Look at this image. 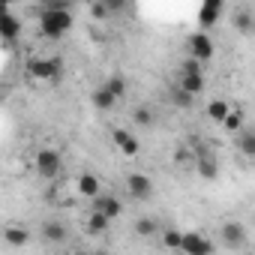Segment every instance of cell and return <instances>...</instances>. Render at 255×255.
Listing matches in <instances>:
<instances>
[{"instance_id": "6da1fadb", "label": "cell", "mask_w": 255, "mask_h": 255, "mask_svg": "<svg viewBox=\"0 0 255 255\" xmlns=\"http://www.w3.org/2000/svg\"><path fill=\"white\" fill-rule=\"evenodd\" d=\"M72 27V9H39V33L45 39H63Z\"/></svg>"}, {"instance_id": "7a4b0ae2", "label": "cell", "mask_w": 255, "mask_h": 255, "mask_svg": "<svg viewBox=\"0 0 255 255\" xmlns=\"http://www.w3.org/2000/svg\"><path fill=\"white\" fill-rule=\"evenodd\" d=\"M27 75L36 81H54L63 75V60L60 57H30L27 60Z\"/></svg>"}, {"instance_id": "3957f363", "label": "cell", "mask_w": 255, "mask_h": 255, "mask_svg": "<svg viewBox=\"0 0 255 255\" xmlns=\"http://www.w3.org/2000/svg\"><path fill=\"white\" fill-rule=\"evenodd\" d=\"M33 168L39 171V177L54 180V177L60 174V168H63V156H60L54 147H42V150H36V156H33Z\"/></svg>"}, {"instance_id": "277c9868", "label": "cell", "mask_w": 255, "mask_h": 255, "mask_svg": "<svg viewBox=\"0 0 255 255\" xmlns=\"http://www.w3.org/2000/svg\"><path fill=\"white\" fill-rule=\"evenodd\" d=\"M180 252L183 255H213V243L198 231H183L180 234Z\"/></svg>"}, {"instance_id": "5b68a950", "label": "cell", "mask_w": 255, "mask_h": 255, "mask_svg": "<svg viewBox=\"0 0 255 255\" xmlns=\"http://www.w3.org/2000/svg\"><path fill=\"white\" fill-rule=\"evenodd\" d=\"M18 36H21V21H18V15L9 9V3H3V0H0V39L15 42Z\"/></svg>"}, {"instance_id": "8992f818", "label": "cell", "mask_w": 255, "mask_h": 255, "mask_svg": "<svg viewBox=\"0 0 255 255\" xmlns=\"http://www.w3.org/2000/svg\"><path fill=\"white\" fill-rule=\"evenodd\" d=\"M186 45H189V57H192V60H198V63L210 60V57H213V51H216V48H213L210 33H201V30H198V33H192Z\"/></svg>"}, {"instance_id": "52a82bcc", "label": "cell", "mask_w": 255, "mask_h": 255, "mask_svg": "<svg viewBox=\"0 0 255 255\" xmlns=\"http://www.w3.org/2000/svg\"><path fill=\"white\" fill-rule=\"evenodd\" d=\"M219 240H222V246H228V249H240V246L246 243V228H243V222H237V219L225 222V225L219 228Z\"/></svg>"}, {"instance_id": "ba28073f", "label": "cell", "mask_w": 255, "mask_h": 255, "mask_svg": "<svg viewBox=\"0 0 255 255\" xmlns=\"http://www.w3.org/2000/svg\"><path fill=\"white\" fill-rule=\"evenodd\" d=\"M111 141H114V147L123 153V156H138V150H141V144H138V138L129 132V129H123V126H117V129H111Z\"/></svg>"}, {"instance_id": "9c48e42d", "label": "cell", "mask_w": 255, "mask_h": 255, "mask_svg": "<svg viewBox=\"0 0 255 255\" xmlns=\"http://www.w3.org/2000/svg\"><path fill=\"white\" fill-rule=\"evenodd\" d=\"M126 189H129V195L132 198H138V201H147L150 195H153V180L147 177V174H129L126 177Z\"/></svg>"}, {"instance_id": "30bf717a", "label": "cell", "mask_w": 255, "mask_h": 255, "mask_svg": "<svg viewBox=\"0 0 255 255\" xmlns=\"http://www.w3.org/2000/svg\"><path fill=\"white\" fill-rule=\"evenodd\" d=\"M222 15V0H207V3H201L198 9V27L201 33H207V27H213Z\"/></svg>"}, {"instance_id": "8fae6325", "label": "cell", "mask_w": 255, "mask_h": 255, "mask_svg": "<svg viewBox=\"0 0 255 255\" xmlns=\"http://www.w3.org/2000/svg\"><path fill=\"white\" fill-rule=\"evenodd\" d=\"M195 168H198V177H204V180H216V177H219V162H216V156H213V153L198 150Z\"/></svg>"}, {"instance_id": "7c38bea8", "label": "cell", "mask_w": 255, "mask_h": 255, "mask_svg": "<svg viewBox=\"0 0 255 255\" xmlns=\"http://www.w3.org/2000/svg\"><path fill=\"white\" fill-rule=\"evenodd\" d=\"M96 213H102L108 222L111 219H117L120 213H123V204H120V198H114V195H96V207H93Z\"/></svg>"}, {"instance_id": "4fadbf2b", "label": "cell", "mask_w": 255, "mask_h": 255, "mask_svg": "<svg viewBox=\"0 0 255 255\" xmlns=\"http://www.w3.org/2000/svg\"><path fill=\"white\" fill-rule=\"evenodd\" d=\"M66 237H69V228L60 219H48L42 225V240L45 243H66Z\"/></svg>"}, {"instance_id": "5bb4252c", "label": "cell", "mask_w": 255, "mask_h": 255, "mask_svg": "<svg viewBox=\"0 0 255 255\" xmlns=\"http://www.w3.org/2000/svg\"><path fill=\"white\" fill-rule=\"evenodd\" d=\"M3 240L9 243V246H27L30 243V231L24 228V225H9V228H3Z\"/></svg>"}, {"instance_id": "9a60e30c", "label": "cell", "mask_w": 255, "mask_h": 255, "mask_svg": "<svg viewBox=\"0 0 255 255\" xmlns=\"http://www.w3.org/2000/svg\"><path fill=\"white\" fill-rule=\"evenodd\" d=\"M78 192H81L84 198H96V195L102 192L99 177H96V174H81V177H78Z\"/></svg>"}, {"instance_id": "2e32d148", "label": "cell", "mask_w": 255, "mask_h": 255, "mask_svg": "<svg viewBox=\"0 0 255 255\" xmlns=\"http://www.w3.org/2000/svg\"><path fill=\"white\" fill-rule=\"evenodd\" d=\"M180 90L195 99V96L204 90V75H180Z\"/></svg>"}, {"instance_id": "e0dca14e", "label": "cell", "mask_w": 255, "mask_h": 255, "mask_svg": "<svg viewBox=\"0 0 255 255\" xmlns=\"http://www.w3.org/2000/svg\"><path fill=\"white\" fill-rule=\"evenodd\" d=\"M102 90H105V93H111L114 99H123V93H126V81H123V75H117V72H114V75H108V78H105V84H102Z\"/></svg>"}, {"instance_id": "ac0fdd59", "label": "cell", "mask_w": 255, "mask_h": 255, "mask_svg": "<svg viewBox=\"0 0 255 255\" xmlns=\"http://www.w3.org/2000/svg\"><path fill=\"white\" fill-rule=\"evenodd\" d=\"M228 111H231V105H228L225 99H213V102L207 105V120H213V123H222V120L228 117Z\"/></svg>"}, {"instance_id": "d6986e66", "label": "cell", "mask_w": 255, "mask_h": 255, "mask_svg": "<svg viewBox=\"0 0 255 255\" xmlns=\"http://www.w3.org/2000/svg\"><path fill=\"white\" fill-rule=\"evenodd\" d=\"M132 231H135L138 237H153V234H159V225H156V219H150V216H138L135 225H132Z\"/></svg>"}, {"instance_id": "ffe728a7", "label": "cell", "mask_w": 255, "mask_h": 255, "mask_svg": "<svg viewBox=\"0 0 255 255\" xmlns=\"http://www.w3.org/2000/svg\"><path fill=\"white\" fill-rule=\"evenodd\" d=\"M108 228H111V222H108L102 213H96V210H93V213L87 216V234H105Z\"/></svg>"}, {"instance_id": "44dd1931", "label": "cell", "mask_w": 255, "mask_h": 255, "mask_svg": "<svg viewBox=\"0 0 255 255\" xmlns=\"http://www.w3.org/2000/svg\"><path fill=\"white\" fill-rule=\"evenodd\" d=\"M93 105H96L99 111H111V108L117 105V99H114L111 93H105L102 87H96V90H93Z\"/></svg>"}, {"instance_id": "7402d4cb", "label": "cell", "mask_w": 255, "mask_h": 255, "mask_svg": "<svg viewBox=\"0 0 255 255\" xmlns=\"http://www.w3.org/2000/svg\"><path fill=\"white\" fill-rule=\"evenodd\" d=\"M237 147H240L243 156H255V132L252 129H243L240 138H237Z\"/></svg>"}, {"instance_id": "603a6c76", "label": "cell", "mask_w": 255, "mask_h": 255, "mask_svg": "<svg viewBox=\"0 0 255 255\" xmlns=\"http://www.w3.org/2000/svg\"><path fill=\"white\" fill-rule=\"evenodd\" d=\"M222 126L228 132H240L243 129V111H228V117L222 120Z\"/></svg>"}, {"instance_id": "cb8c5ba5", "label": "cell", "mask_w": 255, "mask_h": 255, "mask_svg": "<svg viewBox=\"0 0 255 255\" xmlns=\"http://www.w3.org/2000/svg\"><path fill=\"white\" fill-rule=\"evenodd\" d=\"M234 24H237V30L249 33V30H252V12H249V9H240V12L234 15Z\"/></svg>"}, {"instance_id": "d4e9b609", "label": "cell", "mask_w": 255, "mask_h": 255, "mask_svg": "<svg viewBox=\"0 0 255 255\" xmlns=\"http://www.w3.org/2000/svg\"><path fill=\"white\" fill-rule=\"evenodd\" d=\"M132 120H135L138 126H150V123H153V111H150L147 105H141V108L132 111Z\"/></svg>"}, {"instance_id": "484cf974", "label": "cell", "mask_w": 255, "mask_h": 255, "mask_svg": "<svg viewBox=\"0 0 255 255\" xmlns=\"http://www.w3.org/2000/svg\"><path fill=\"white\" fill-rule=\"evenodd\" d=\"M162 246L165 249H180V231H174V228L162 231Z\"/></svg>"}, {"instance_id": "4316f807", "label": "cell", "mask_w": 255, "mask_h": 255, "mask_svg": "<svg viewBox=\"0 0 255 255\" xmlns=\"http://www.w3.org/2000/svg\"><path fill=\"white\" fill-rule=\"evenodd\" d=\"M180 75H204V72H201V63H198V60L186 57V60L180 63Z\"/></svg>"}, {"instance_id": "83f0119b", "label": "cell", "mask_w": 255, "mask_h": 255, "mask_svg": "<svg viewBox=\"0 0 255 255\" xmlns=\"http://www.w3.org/2000/svg\"><path fill=\"white\" fill-rule=\"evenodd\" d=\"M171 102H174V105H177V108H192V102H195V99H192V96H189V93H183V90H180V87H177V90H174V93H171Z\"/></svg>"}, {"instance_id": "f1b7e54d", "label": "cell", "mask_w": 255, "mask_h": 255, "mask_svg": "<svg viewBox=\"0 0 255 255\" xmlns=\"http://www.w3.org/2000/svg\"><path fill=\"white\" fill-rule=\"evenodd\" d=\"M90 15L93 18H108V9H105V0H96V3H90Z\"/></svg>"}, {"instance_id": "f546056e", "label": "cell", "mask_w": 255, "mask_h": 255, "mask_svg": "<svg viewBox=\"0 0 255 255\" xmlns=\"http://www.w3.org/2000/svg\"><path fill=\"white\" fill-rule=\"evenodd\" d=\"M189 159H192V153H189L186 147H177V150H174V162H177V165H183V162H189Z\"/></svg>"}, {"instance_id": "4dcf8cb0", "label": "cell", "mask_w": 255, "mask_h": 255, "mask_svg": "<svg viewBox=\"0 0 255 255\" xmlns=\"http://www.w3.org/2000/svg\"><path fill=\"white\" fill-rule=\"evenodd\" d=\"M123 6H126L123 0H105V9H108V15H111V12H120Z\"/></svg>"}, {"instance_id": "1f68e13d", "label": "cell", "mask_w": 255, "mask_h": 255, "mask_svg": "<svg viewBox=\"0 0 255 255\" xmlns=\"http://www.w3.org/2000/svg\"><path fill=\"white\" fill-rule=\"evenodd\" d=\"M90 255H108V252H90Z\"/></svg>"}, {"instance_id": "d6a6232c", "label": "cell", "mask_w": 255, "mask_h": 255, "mask_svg": "<svg viewBox=\"0 0 255 255\" xmlns=\"http://www.w3.org/2000/svg\"><path fill=\"white\" fill-rule=\"evenodd\" d=\"M0 102H3V90H0Z\"/></svg>"}, {"instance_id": "836d02e7", "label": "cell", "mask_w": 255, "mask_h": 255, "mask_svg": "<svg viewBox=\"0 0 255 255\" xmlns=\"http://www.w3.org/2000/svg\"><path fill=\"white\" fill-rule=\"evenodd\" d=\"M75 255H87V252H75Z\"/></svg>"}]
</instances>
